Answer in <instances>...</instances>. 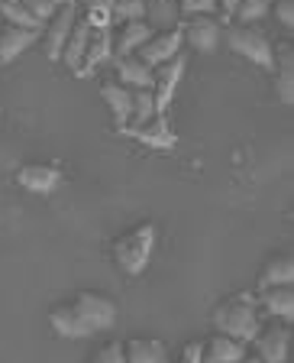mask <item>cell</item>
Returning a JSON list of instances; mask_svg holds the SVG:
<instances>
[{
	"label": "cell",
	"instance_id": "16",
	"mask_svg": "<svg viewBox=\"0 0 294 363\" xmlns=\"http://www.w3.org/2000/svg\"><path fill=\"white\" fill-rule=\"evenodd\" d=\"M123 350H127V363H172L165 340L146 337V334L127 337L123 340Z\"/></svg>",
	"mask_w": 294,
	"mask_h": 363
},
{
	"label": "cell",
	"instance_id": "13",
	"mask_svg": "<svg viewBox=\"0 0 294 363\" xmlns=\"http://www.w3.org/2000/svg\"><path fill=\"white\" fill-rule=\"evenodd\" d=\"M100 98H104V104L110 107L117 130L127 127V123L133 121V88L120 84L113 75L110 78H100Z\"/></svg>",
	"mask_w": 294,
	"mask_h": 363
},
{
	"label": "cell",
	"instance_id": "8",
	"mask_svg": "<svg viewBox=\"0 0 294 363\" xmlns=\"http://www.w3.org/2000/svg\"><path fill=\"white\" fill-rule=\"evenodd\" d=\"M123 136H129V140H136V143L149 146V150H175L178 146V136H175L172 123H168V113H155L152 121L139 123V127H120Z\"/></svg>",
	"mask_w": 294,
	"mask_h": 363
},
{
	"label": "cell",
	"instance_id": "23",
	"mask_svg": "<svg viewBox=\"0 0 294 363\" xmlns=\"http://www.w3.org/2000/svg\"><path fill=\"white\" fill-rule=\"evenodd\" d=\"M143 20L149 23L155 33H162V30H178L184 16H181L178 0H146Z\"/></svg>",
	"mask_w": 294,
	"mask_h": 363
},
{
	"label": "cell",
	"instance_id": "33",
	"mask_svg": "<svg viewBox=\"0 0 294 363\" xmlns=\"http://www.w3.org/2000/svg\"><path fill=\"white\" fill-rule=\"evenodd\" d=\"M175 363H201V340H188Z\"/></svg>",
	"mask_w": 294,
	"mask_h": 363
},
{
	"label": "cell",
	"instance_id": "17",
	"mask_svg": "<svg viewBox=\"0 0 294 363\" xmlns=\"http://www.w3.org/2000/svg\"><path fill=\"white\" fill-rule=\"evenodd\" d=\"M39 39H42V30H23V26H7L4 23V30H0V65L16 62Z\"/></svg>",
	"mask_w": 294,
	"mask_h": 363
},
{
	"label": "cell",
	"instance_id": "1",
	"mask_svg": "<svg viewBox=\"0 0 294 363\" xmlns=\"http://www.w3.org/2000/svg\"><path fill=\"white\" fill-rule=\"evenodd\" d=\"M211 325L217 334H226V337H236L242 344H249V340L256 337L259 328H262V311H259L256 292L226 295L223 302L213 305Z\"/></svg>",
	"mask_w": 294,
	"mask_h": 363
},
{
	"label": "cell",
	"instance_id": "15",
	"mask_svg": "<svg viewBox=\"0 0 294 363\" xmlns=\"http://www.w3.org/2000/svg\"><path fill=\"white\" fill-rule=\"evenodd\" d=\"M256 302L259 311L278 321H291L294 318V289L291 286H265L256 289Z\"/></svg>",
	"mask_w": 294,
	"mask_h": 363
},
{
	"label": "cell",
	"instance_id": "9",
	"mask_svg": "<svg viewBox=\"0 0 294 363\" xmlns=\"http://www.w3.org/2000/svg\"><path fill=\"white\" fill-rule=\"evenodd\" d=\"M13 179L20 189L33 191V195H52V191L61 185L65 172H61L59 166H52V162H23V166L16 169Z\"/></svg>",
	"mask_w": 294,
	"mask_h": 363
},
{
	"label": "cell",
	"instance_id": "14",
	"mask_svg": "<svg viewBox=\"0 0 294 363\" xmlns=\"http://www.w3.org/2000/svg\"><path fill=\"white\" fill-rule=\"evenodd\" d=\"M49 325H52V331L59 334V337H68V340H84V337L94 334L71 302L52 305V311H49Z\"/></svg>",
	"mask_w": 294,
	"mask_h": 363
},
{
	"label": "cell",
	"instance_id": "35",
	"mask_svg": "<svg viewBox=\"0 0 294 363\" xmlns=\"http://www.w3.org/2000/svg\"><path fill=\"white\" fill-rule=\"evenodd\" d=\"M55 7H68V4H75V0H52Z\"/></svg>",
	"mask_w": 294,
	"mask_h": 363
},
{
	"label": "cell",
	"instance_id": "19",
	"mask_svg": "<svg viewBox=\"0 0 294 363\" xmlns=\"http://www.w3.org/2000/svg\"><path fill=\"white\" fill-rule=\"evenodd\" d=\"M249 354V344L226 334H213L207 337V344H201V363H236Z\"/></svg>",
	"mask_w": 294,
	"mask_h": 363
},
{
	"label": "cell",
	"instance_id": "6",
	"mask_svg": "<svg viewBox=\"0 0 294 363\" xmlns=\"http://www.w3.org/2000/svg\"><path fill=\"white\" fill-rule=\"evenodd\" d=\"M181 36H184V45H191L194 52L213 55L220 45H223V23L213 13L184 16V20H181Z\"/></svg>",
	"mask_w": 294,
	"mask_h": 363
},
{
	"label": "cell",
	"instance_id": "26",
	"mask_svg": "<svg viewBox=\"0 0 294 363\" xmlns=\"http://www.w3.org/2000/svg\"><path fill=\"white\" fill-rule=\"evenodd\" d=\"M155 94H152V88H133V127H139V123L152 121L155 117ZM127 123V127H129Z\"/></svg>",
	"mask_w": 294,
	"mask_h": 363
},
{
	"label": "cell",
	"instance_id": "2",
	"mask_svg": "<svg viewBox=\"0 0 294 363\" xmlns=\"http://www.w3.org/2000/svg\"><path fill=\"white\" fill-rule=\"evenodd\" d=\"M158 243V224L155 220H139L129 230H123L117 240H113V263L123 276H139L146 272L152 253H155Z\"/></svg>",
	"mask_w": 294,
	"mask_h": 363
},
{
	"label": "cell",
	"instance_id": "22",
	"mask_svg": "<svg viewBox=\"0 0 294 363\" xmlns=\"http://www.w3.org/2000/svg\"><path fill=\"white\" fill-rule=\"evenodd\" d=\"M110 55H113V30H90V43H88L81 68H78V78H88L94 68L110 62Z\"/></svg>",
	"mask_w": 294,
	"mask_h": 363
},
{
	"label": "cell",
	"instance_id": "32",
	"mask_svg": "<svg viewBox=\"0 0 294 363\" xmlns=\"http://www.w3.org/2000/svg\"><path fill=\"white\" fill-rule=\"evenodd\" d=\"M181 16H201V13H213L217 0H178Z\"/></svg>",
	"mask_w": 294,
	"mask_h": 363
},
{
	"label": "cell",
	"instance_id": "12",
	"mask_svg": "<svg viewBox=\"0 0 294 363\" xmlns=\"http://www.w3.org/2000/svg\"><path fill=\"white\" fill-rule=\"evenodd\" d=\"M271 55H275V94H278L281 104H291L294 101V43L291 39H278L271 43Z\"/></svg>",
	"mask_w": 294,
	"mask_h": 363
},
{
	"label": "cell",
	"instance_id": "31",
	"mask_svg": "<svg viewBox=\"0 0 294 363\" xmlns=\"http://www.w3.org/2000/svg\"><path fill=\"white\" fill-rule=\"evenodd\" d=\"M23 4H26V10H30V13L36 16V20L42 23V26H45L49 20H52L55 10H59V7L52 4V0H23Z\"/></svg>",
	"mask_w": 294,
	"mask_h": 363
},
{
	"label": "cell",
	"instance_id": "11",
	"mask_svg": "<svg viewBox=\"0 0 294 363\" xmlns=\"http://www.w3.org/2000/svg\"><path fill=\"white\" fill-rule=\"evenodd\" d=\"M78 13H81V7H78V4H68V7H59V10H55V16L42 26V33H45V36H42V45H45V55H49L52 62L61 59L65 39H68V33H71V26H75Z\"/></svg>",
	"mask_w": 294,
	"mask_h": 363
},
{
	"label": "cell",
	"instance_id": "20",
	"mask_svg": "<svg viewBox=\"0 0 294 363\" xmlns=\"http://www.w3.org/2000/svg\"><path fill=\"white\" fill-rule=\"evenodd\" d=\"M152 26L146 20H127L113 26V55H133L146 39L152 36Z\"/></svg>",
	"mask_w": 294,
	"mask_h": 363
},
{
	"label": "cell",
	"instance_id": "28",
	"mask_svg": "<svg viewBox=\"0 0 294 363\" xmlns=\"http://www.w3.org/2000/svg\"><path fill=\"white\" fill-rule=\"evenodd\" d=\"M88 363H127V350H123V340H104Z\"/></svg>",
	"mask_w": 294,
	"mask_h": 363
},
{
	"label": "cell",
	"instance_id": "30",
	"mask_svg": "<svg viewBox=\"0 0 294 363\" xmlns=\"http://www.w3.org/2000/svg\"><path fill=\"white\" fill-rule=\"evenodd\" d=\"M278 20V26H285V30H294V0H271V13Z\"/></svg>",
	"mask_w": 294,
	"mask_h": 363
},
{
	"label": "cell",
	"instance_id": "24",
	"mask_svg": "<svg viewBox=\"0 0 294 363\" xmlns=\"http://www.w3.org/2000/svg\"><path fill=\"white\" fill-rule=\"evenodd\" d=\"M256 282H259L256 289L291 286V282H294V259H291V253H271V257L262 263V269H259V279Z\"/></svg>",
	"mask_w": 294,
	"mask_h": 363
},
{
	"label": "cell",
	"instance_id": "10",
	"mask_svg": "<svg viewBox=\"0 0 294 363\" xmlns=\"http://www.w3.org/2000/svg\"><path fill=\"white\" fill-rule=\"evenodd\" d=\"M181 49H184V36H181V26H178V30L152 33V36L146 39V43L139 45L133 55H139V59H143L149 68H155V65H162V62L175 59Z\"/></svg>",
	"mask_w": 294,
	"mask_h": 363
},
{
	"label": "cell",
	"instance_id": "34",
	"mask_svg": "<svg viewBox=\"0 0 294 363\" xmlns=\"http://www.w3.org/2000/svg\"><path fill=\"white\" fill-rule=\"evenodd\" d=\"M236 363H259V357H256V354H246L242 360H236Z\"/></svg>",
	"mask_w": 294,
	"mask_h": 363
},
{
	"label": "cell",
	"instance_id": "37",
	"mask_svg": "<svg viewBox=\"0 0 294 363\" xmlns=\"http://www.w3.org/2000/svg\"><path fill=\"white\" fill-rule=\"evenodd\" d=\"M0 4H4V0H0Z\"/></svg>",
	"mask_w": 294,
	"mask_h": 363
},
{
	"label": "cell",
	"instance_id": "27",
	"mask_svg": "<svg viewBox=\"0 0 294 363\" xmlns=\"http://www.w3.org/2000/svg\"><path fill=\"white\" fill-rule=\"evenodd\" d=\"M269 13H271V0H240L233 23H252V26H259L262 20H269Z\"/></svg>",
	"mask_w": 294,
	"mask_h": 363
},
{
	"label": "cell",
	"instance_id": "4",
	"mask_svg": "<svg viewBox=\"0 0 294 363\" xmlns=\"http://www.w3.org/2000/svg\"><path fill=\"white\" fill-rule=\"evenodd\" d=\"M256 350L259 363H288L291 360V321H278L271 318L256 331V337L249 340Z\"/></svg>",
	"mask_w": 294,
	"mask_h": 363
},
{
	"label": "cell",
	"instance_id": "38",
	"mask_svg": "<svg viewBox=\"0 0 294 363\" xmlns=\"http://www.w3.org/2000/svg\"><path fill=\"white\" fill-rule=\"evenodd\" d=\"M288 363H291V360H288Z\"/></svg>",
	"mask_w": 294,
	"mask_h": 363
},
{
	"label": "cell",
	"instance_id": "5",
	"mask_svg": "<svg viewBox=\"0 0 294 363\" xmlns=\"http://www.w3.org/2000/svg\"><path fill=\"white\" fill-rule=\"evenodd\" d=\"M68 302L75 305L78 315L88 321V328L94 334L110 331V328L117 325V318H120V308H117V302H113L110 295L94 292V289H81V292H75Z\"/></svg>",
	"mask_w": 294,
	"mask_h": 363
},
{
	"label": "cell",
	"instance_id": "7",
	"mask_svg": "<svg viewBox=\"0 0 294 363\" xmlns=\"http://www.w3.org/2000/svg\"><path fill=\"white\" fill-rule=\"evenodd\" d=\"M188 72V55L178 52L175 59L162 62V65L152 68V94H155V111L168 113V104H172L175 91H178V82Z\"/></svg>",
	"mask_w": 294,
	"mask_h": 363
},
{
	"label": "cell",
	"instance_id": "25",
	"mask_svg": "<svg viewBox=\"0 0 294 363\" xmlns=\"http://www.w3.org/2000/svg\"><path fill=\"white\" fill-rule=\"evenodd\" d=\"M0 16H4V23H7V26H23V30H42V23H39L36 16L26 10V4H23V0H4V4H0Z\"/></svg>",
	"mask_w": 294,
	"mask_h": 363
},
{
	"label": "cell",
	"instance_id": "3",
	"mask_svg": "<svg viewBox=\"0 0 294 363\" xmlns=\"http://www.w3.org/2000/svg\"><path fill=\"white\" fill-rule=\"evenodd\" d=\"M223 43L230 52H236L240 59H249L252 65L271 72L275 68V55H271V36L262 26L252 23H226L223 26Z\"/></svg>",
	"mask_w": 294,
	"mask_h": 363
},
{
	"label": "cell",
	"instance_id": "36",
	"mask_svg": "<svg viewBox=\"0 0 294 363\" xmlns=\"http://www.w3.org/2000/svg\"><path fill=\"white\" fill-rule=\"evenodd\" d=\"M0 30H4V16H0Z\"/></svg>",
	"mask_w": 294,
	"mask_h": 363
},
{
	"label": "cell",
	"instance_id": "18",
	"mask_svg": "<svg viewBox=\"0 0 294 363\" xmlns=\"http://www.w3.org/2000/svg\"><path fill=\"white\" fill-rule=\"evenodd\" d=\"M113 78L127 88H152V68L139 55H110Z\"/></svg>",
	"mask_w": 294,
	"mask_h": 363
},
{
	"label": "cell",
	"instance_id": "29",
	"mask_svg": "<svg viewBox=\"0 0 294 363\" xmlns=\"http://www.w3.org/2000/svg\"><path fill=\"white\" fill-rule=\"evenodd\" d=\"M146 0H113V23H127V20H143Z\"/></svg>",
	"mask_w": 294,
	"mask_h": 363
},
{
	"label": "cell",
	"instance_id": "21",
	"mask_svg": "<svg viewBox=\"0 0 294 363\" xmlns=\"http://www.w3.org/2000/svg\"><path fill=\"white\" fill-rule=\"evenodd\" d=\"M88 43H90V26L84 23V16L78 13L75 26H71V33H68V39H65L61 59H59L71 75H78V68H81V62H84V52H88Z\"/></svg>",
	"mask_w": 294,
	"mask_h": 363
}]
</instances>
